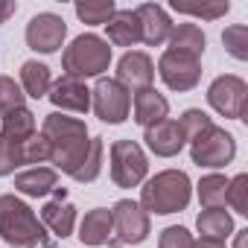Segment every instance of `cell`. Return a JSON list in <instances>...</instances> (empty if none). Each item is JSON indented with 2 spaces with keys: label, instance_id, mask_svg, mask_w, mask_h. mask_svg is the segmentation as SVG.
Here are the masks:
<instances>
[{
  "label": "cell",
  "instance_id": "1",
  "mask_svg": "<svg viewBox=\"0 0 248 248\" xmlns=\"http://www.w3.org/2000/svg\"><path fill=\"white\" fill-rule=\"evenodd\" d=\"M41 135L50 140V164L53 170L64 172V175H76V170L82 167L88 149H91V135L88 126L76 117H67L62 111H53L44 117V129Z\"/></svg>",
  "mask_w": 248,
  "mask_h": 248
},
{
  "label": "cell",
  "instance_id": "2",
  "mask_svg": "<svg viewBox=\"0 0 248 248\" xmlns=\"http://www.w3.org/2000/svg\"><path fill=\"white\" fill-rule=\"evenodd\" d=\"M0 236L12 248H53L56 239L47 236V228L32 213V207L15 193L0 196Z\"/></svg>",
  "mask_w": 248,
  "mask_h": 248
},
{
  "label": "cell",
  "instance_id": "3",
  "mask_svg": "<svg viewBox=\"0 0 248 248\" xmlns=\"http://www.w3.org/2000/svg\"><path fill=\"white\" fill-rule=\"evenodd\" d=\"M193 199V181L181 170H164L140 187V207L155 216H170L187 210Z\"/></svg>",
  "mask_w": 248,
  "mask_h": 248
},
{
  "label": "cell",
  "instance_id": "4",
  "mask_svg": "<svg viewBox=\"0 0 248 248\" xmlns=\"http://www.w3.org/2000/svg\"><path fill=\"white\" fill-rule=\"evenodd\" d=\"M111 64V44L93 32H85L79 38L70 41V47H64L62 53V70L64 76L73 79H91V76H102Z\"/></svg>",
  "mask_w": 248,
  "mask_h": 248
},
{
  "label": "cell",
  "instance_id": "5",
  "mask_svg": "<svg viewBox=\"0 0 248 248\" xmlns=\"http://www.w3.org/2000/svg\"><path fill=\"white\" fill-rule=\"evenodd\" d=\"M152 233L149 213L132 202V199H120L111 207V239L105 242L108 248H123V245H140Z\"/></svg>",
  "mask_w": 248,
  "mask_h": 248
},
{
  "label": "cell",
  "instance_id": "6",
  "mask_svg": "<svg viewBox=\"0 0 248 248\" xmlns=\"http://www.w3.org/2000/svg\"><path fill=\"white\" fill-rule=\"evenodd\" d=\"M190 158L196 167L222 170L236 158V138L213 123L207 132H202L196 140H190Z\"/></svg>",
  "mask_w": 248,
  "mask_h": 248
},
{
  "label": "cell",
  "instance_id": "7",
  "mask_svg": "<svg viewBox=\"0 0 248 248\" xmlns=\"http://www.w3.org/2000/svg\"><path fill=\"white\" fill-rule=\"evenodd\" d=\"M149 172V161L140 143L114 140L111 143V181L117 187H138Z\"/></svg>",
  "mask_w": 248,
  "mask_h": 248
},
{
  "label": "cell",
  "instance_id": "8",
  "mask_svg": "<svg viewBox=\"0 0 248 248\" xmlns=\"http://www.w3.org/2000/svg\"><path fill=\"white\" fill-rule=\"evenodd\" d=\"M91 111L102 120V123H123L132 111V91H126L117 79H105L99 76L93 91H91Z\"/></svg>",
  "mask_w": 248,
  "mask_h": 248
},
{
  "label": "cell",
  "instance_id": "9",
  "mask_svg": "<svg viewBox=\"0 0 248 248\" xmlns=\"http://www.w3.org/2000/svg\"><path fill=\"white\" fill-rule=\"evenodd\" d=\"M207 102L225 120H245V102H248V85H245V79H239L233 73L216 76L210 82V88H207Z\"/></svg>",
  "mask_w": 248,
  "mask_h": 248
},
{
  "label": "cell",
  "instance_id": "10",
  "mask_svg": "<svg viewBox=\"0 0 248 248\" xmlns=\"http://www.w3.org/2000/svg\"><path fill=\"white\" fill-rule=\"evenodd\" d=\"M158 76L164 79L170 91H193L202 79V62L187 53L167 50L158 59Z\"/></svg>",
  "mask_w": 248,
  "mask_h": 248
},
{
  "label": "cell",
  "instance_id": "11",
  "mask_svg": "<svg viewBox=\"0 0 248 248\" xmlns=\"http://www.w3.org/2000/svg\"><path fill=\"white\" fill-rule=\"evenodd\" d=\"M64 38H67V24L53 12H38L27 24V44L35 53H59Z\"/></svg>",
  "mask_w": 248,
  "mask_h": 248
},
{
  "label": "cell",
  "instance_id": "12",
  "mask_svg": "<svg viewBox=\"0 0 248 248\" xmlns=\"http://www.w3.org/2000/svg\"><path fill=\"white\" fill-rule=\"evenodd\" d=\"M56 199H50L44 207H41V225L56 236V239H64L73 233L76 228V204L67 202V190L64 187H56L53 190Z\"/></svg>",
  "mask_w": 248,
  "mask_h": 248
},
{
  "label": "cell",
  "instance_id": "13",
  "mask_svg": "<svg viewBox=\"0 0 248 248\" xmlns=\"http://www.w3.org/2000/svg\"><path fill=\"white\" fill-rule=\"evenodd\" d=\"M152 79H155V64H152L149 53H143V50H129L117 62V82L126 91L152 88Z\"/></svg>",
  "mask_w": 248,
  "mask_h": 248
},
{
  "label": "cell",
  "instance_id": "14",
  "mask_svg": "<svg viewBox=\"0 0 248 248\" xmlns=\"http://www.w3.org/2000/svg\"><path fill=\"white\" fill-rule=\"evenodd\" d=\"M50 102L62 111H73V114H88L91 111V88L82 79L73 76H62L50 85Z\"/></svg>",
  "mask_w": 248,
  "mask_h": 248
},
{
  "label": "cell",
  "instance_id": "15",
  "mask_svg": "<svg viewBox=\"0 0 248 248\" xmlns=\"http://www.w3.org/2000/svg\"><path fill=\"white\" fill-rule=\"evenodd\" d=\"M135 15H138V24H140V41H143V44L161 47V44L170 41V32H172L175 24L170 21V15H167L164 6H158V3H143V6L135 9Z\"/></svg>",
  "mask_w": 248,
  "mask_h": 248
},
{
  "label": "cell",
  "instance_id": "16",
  "mask_svg": "<svg viewBox=\"0 0 248 248\" xmlns=\"http://www.w3.org/2000/svg\"><path fill=\"white\" fill-rule=\"evenodd\" d=\"M143 140H146V146H149V152H155L158 158H175L181 149H184V132H181V126H178V120H161V123H155L152 129H146V135H143Z\"/></svg>",
  "mask_w": 248,
  "mask_h": 248
},
{
  "label": "cell",
  "instance_id": "17",
  "mask_svg": "<svg viewBox=\"0 0 248 248\" xmlns=\"http://www.w3.org/2000/svg\"><path fill=\"white\" fill-rule=\"evenodd\" d=\"M132 114H135V123L143 129H152L155 123L167 120L170 117V102L164 93H158L155 88H140L135 91L132 96Z\"/></svg>",
  "mask_w": 248,
  "mask_h": 248
},
{
  "label": "cell",
  "instance_id": "18",
  "mask_svg": "<svg viewBox=\"0 0 248 248\" xmlns=\"http://www.w3.org/2000/svg\"><path fill=\"white\" fill-rule=\"evenodd\" d=\"M59 187V172L53 167H30L15 175V193H24L30 199H44Z\"/></svg>",
  "mask_w": 248,
  "mask_h": 248
},
{
  "label": "cell",
  "instance_id": "19",
  "mask_svg": "<svg viewBox=\"0 0 248 248\" xmlns=\"http://www.w3.org/2000/svg\"><path fill=\"white\" fill-rule=\"evenodd\" d=\"M105 30H108V44H114V47H135V44H140V24H138L135 9H117L108 18Z\"/></svg>",
  "mask_w": 248,
  "mask_h": 248
},
{
  "label": "cell",
  "instance_id": "20",
  "mask_svg": "<svg viewBox=\"0 0 248 248\" xmlns=\"http://www.w3.org/2000/svg\"><path fill=\"white\" fill-rule=\"evenodd\" d=\"M79 239L82 245H105L111 239V210L108 207H93L85 213V219L79 222Z\"/></svg>",
  "mask_w": 248,
  "mask_h": 248
},
{
  "label": "cell",
  "instance_id": "21",
  "mask_svg": "<svg viewBox=\"0 0 248 248\" xmlns=\"http://www.w3.org/2000/svg\"><path fill=\"white\" fill-rule=\"evenodd\" d=\"M50 85H53V73L44 62H24L21 64V91L24 96H32V99H41L50 93Z\"/></svg>",
  "mask_w": 248,
  "mask_h": 248
},
{
  "label": "cell",
  "instance_id": "22",
  "mask_svg": "<svg viewBox=\"0 0 248 248\" xmlns=\"http://www.w3.org/2000/svg\"><path fill=\"white\" fill-rule=\"evenodd\" d=\"M204 47H207V38H204L202 27H196V24H178V27H172V32H170V50L187 53L193 59H202Z\"/></svg>",
  "mask_w": 248,
  "mask_h": 248
},
{
  "label": "cell",
  "instance_id": "23",
  "mask_svg": "<svg viewBox=\"0 0 248 248\" xmlns=\"http://www.w3.org/2000/svg\"><path fill=\"white\" fill-rule=\"evenodd\" d=\"M196 228H199L202 236H207V239H222V242H225V239L233 233V219H231V213H228L225 207H207V210L199 213Z\"/></svg>",
  "mask_w": 248,
  "mask_h": 248
},
{
  "label": "cell",
  "instance_id": "24",
  "mask_svg": "<svg viewBox=\"0 0 248 248\" xmlns=\"http://www.w3.org/2000/svg\"><path fill=\"white\" fill-rule=\"evenodd\" d=\"M0 135H6L12 140H27L35 135V114L24 105L18 111H9L6 117H0Z\"/></svg>",
  "mask_w": 248,
  "mask_h": 248
},
{
  "label": "cell",
  "instance_id": "25",
  "mask_svg": "<svg viewBox=\"0 0 248 248\" xmlns=\"http://www.w3.org/2000/svg\"><path fill=\"white\" fill-rule=\"evenodd\" d=\"M73 9H76V18L88 27H105L108 18L117 12L114 0H79Z\"/></svg>",
  "mask_w": 248,
  "mask_h": 248
},
{
  "label": "cell",
  "instance_id": "26",
  "mask_svg": "<svg viewBox=\"0 0 248 248\" xmlns=\"http://www.w3.org/2000/svg\"><path fill=\"white\" fill-rule=\"evenodd\" d=\"M225 190H228V178L219 172H210L196 184V193H199V202L204 210L207 207H225Z\"/></svg>",
  "mask_w": 248,
  "mask_h": 248
},
{
  "label": "cell",
  "instance_id": "27",
  "mask_svg": "<svg viewBox=\"0 0 248 248\" xmlns=\"http://www.w3.org/2000/svg\"><path fill=\"white\" fill-rule=\"evenodd\" d=\"M102 152H105L102 138H91V149H88V155H85L82 167L76 170L73 181H79V184H91V181H96V178H99V172H102Z\"/></svg>",
  "mask_w": 248,
  "mask_h": 248
},
{
  "label": "cell",
  "instance_id": "28",
  "mask_svg": "<svg viewBox=\"0 0 248 248\" xmlns=\"http://www.w3.org/2000/svg\"><path fill=\"white\" fill-rule=\"evenodd\" d=\"M178 126H181V132H184V140H196L202 132H207V129L213 126V120H210V114L202 111V108H187V111L181 114V120H178Z\"/></svg>",
  "mask_w": 248,
  "mask_h": 248
},
{
  "label": "cell",
  "instance_id": "29",
  "mask_svg": "<svg viewBox=\"0 0 248 248\" xmlns=\"http://www.w3.org/2000/svg\"><path fill=\"white\" fill-rule=\"evenodd\" d=\"M225 204H231L239 216H248V175H245V172H239V175L228 178Z\"/></svg>",
  "mask_w": 248,
  "mask_h": 248
},
{
  "label": "cell",
  "instance_id": "30",
  "mask_svg": "<svg viewBox=\"0 0 248 248\" xmlns=\"http://www.w3.org/2000/svg\"><path fill=\"white\" fill-rule=\"evenodd\" d=\"M222 44L225 50L236 59V62H245L248 59V27L245 24H233L222 32Z\"/></svg>",
  "mask_w": 248,
  "mask_h": 248
},
{
  "label": "cell",
  "instance_id": "31",
  "mask_svg": "<svg viewBox=\"0 0 248 248\" xmlns=\"http://www.w3.org/2000/svg\"><path fill=\"white\" fill-rule=\"evenodd\" d=\"M24 91L12 76H0V117H6L9 111L24 108Z\"/></svg>",
  "mask_w": 248,
  "mask_h": 248
},
{
  "label": "cell",
  "instance_id": "32",
  "mask_svg": "<svg viewBox=\"0 0 248 248\" xmlns=\"http://www.w3.org/2000/svg\"><path fill=\"white\" fill-rule=\"evenodd\" d=\"M21 161L24 164H47L50 161V140L41 132L21 140Z\"/></svg>",
  "mask_w": 248,
  "mask_h": 248
},
{
  "label": "cell",
  "instance_id": "33",
  "mask_svg": "<svg viewBox=\"0 0 248 248\" xmlns=\"http://www.w3.org/2000/svg\"><path fill=\"white\" fill-rule=\"evenodd\" d=\"M172 9L178 12V15H193V18H204V21H216V18H222V15H228L231 12V3L228 0H219V3H202V6H184V3H172Z\"/></svg>",
  "mask_w": 248,
  "mask_h": 248
},
{
  "label": "cell",
  "instance_id": "34",
  "mask_svg": "<svg viewBox=\"0 0 248 248\" xmlns=\"http://www.w3.org/2000/svg\"><path fill=\"white\" fill-rule=\"evenodd\" d=\"M18 167H24V161H21V140H12L6 135H0V175H12Z\"/></svg>",
  "mask_w": 248,
  "mask_h": 248
},
{
  "label": "cell",
  "instance_id": "35",
  "mask_svg": "<svg viewBox=\"0 0 248 248\" xmlns=\"http://www.w3.org/2000/svg\"><path fill=\"white\" fill-rule=\"evenodd\" d=\"M158 248H193V233L181 225H170L158 236Z\"/></svg>",
  "mask_w": 248,
  "mask_h": 248
},
{
  "label": "cell",
  "instance_id": "36",
  "mask_svg": "<svg viewBox=\"0 0 248 248\" xmlns=\"http://www.w3.org/2000/svg\"><path fill=\"white\" fill-rule=\"evenodd\" d=\"M15 12H18V3H15V0H0V24H6Z\"/></svg>",
  "mask_w": 248,
  "mask_h": 248
},
{
  "label": "cell",
  "instance_id": "37",
  "mask_svg": "<svg viewBox=\"0 0 248 248\" xmlns=\"http://www.w3.org/2000/svg\"><path fill=\"white\" fill-rule=\"evenodd\" d=\"M193 248H225V242H222V239H207V236H202V239H193Z\"/></svg>",
  "mask_w": 248,
  "mask_h": 248
},
{
  "label": "cell",
  "instance_id": "38",
  "mask_svg": "<svg viewBox=\"0 0 248 248\" xmlns=\"http://www.w3.org/2000/svg\"><path fill=\"white\" fill-rule=\"evenodd\" d=\"M236 233V239H233V248H245V239H248V228H242V231H233Z\"/></svg>",
  "mask_w": 248,
  "mask_h": 248
}]
</instances>
